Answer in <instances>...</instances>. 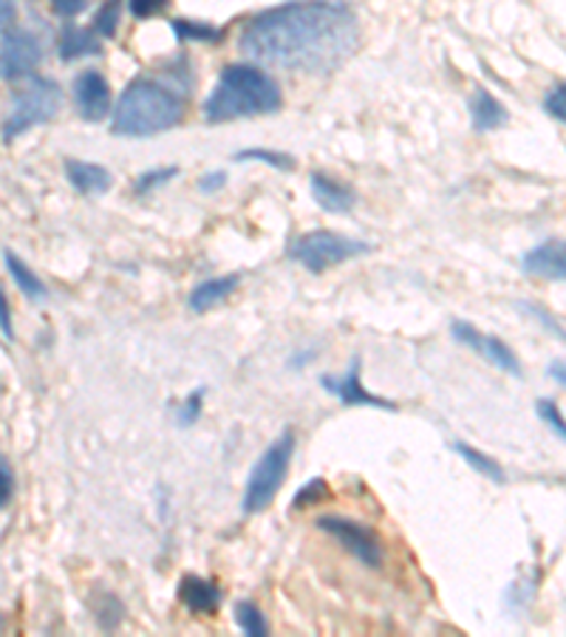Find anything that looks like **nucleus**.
I'll use <instances>...</instances> for the list:
<instances>
[{"label":"nucleus","instance_id":"obj_21","mask_svg":"<svg viewBox=\"0 0 566 637\" xmlns=\"http://www.w3.org/2000/svg\"><path fill=\"white\" fill-rule=\"evenodd\" d=\"M170 29L177 32V38L182 40V43H188V40H193V43H218V40L224 38L222 32L215 26H210V23H204V20H170Z\"/></svg>","mask_w":566,"mask_h":637},{"label":"nucleus","instance_id":"obj_29","mask_svg":"<svg viewBox=\"0 0 566 637\" xmlns=\"http://www.w3.org/2000/svg\"><path fill=\"white\" fill-rule=\"evenodd\" d=\"M544 112H547L553 119H558V123H564L566 119L564 85H555V88H549L547 97H544Z\"/></svg>","mask_w":566,"mask_h":637},{"label":"nucleus","instance_id":"obj_24","mask_svg":"<svg viewBox=\"0 0 566 637\" xmlns=\"http://www.w3.org/2000/svg\"><path fill=\"white\" fill-rule=\"evenodd\" d=\"M119 18H122V0H105L103 9L94 18V32L103 38H114L119 29Z\"/></svg>","mask_w":566,"mask_h":637},{"label":"nucleus","instance_id":"obj_11","mask_svg":"<svg viewBox=\"0 0 566 637\" xmlns=\"http://www.w3.org/2000/svg\"><path fill=\"white\" fill-rule=\"evenodd\" d=\"M320 383H323L325 391H332L334 397H340V403L349 405V408H357V405H374V408H383V411H397V403H391V400H383V397H377V394H372V391H365L363 380H360L357 358L352 360V365H349V371H345L343 378H329V374H325Z\"/></svg>","mask_w":566,"mask_h":637},{"label":"nucleus","instance_id":"obj_26","mask_svg":"<svg viewBox=\"0 0 566 637\" xmlns=\"http://www.w3.org/2000/svg\"><path fill=\"white\" fill-rule=\"evenodd\" d=\"M179 176V168H159V170H148V173H142L137 179V184H134V190L137 193H150V190L162 188V184H168L170 179H177Z\"/></svg>","mask_w":566,"mask_h":637},{"label":"nucleus","instance_id":"obj_36","mask_svg":"<svg viewBox=\"0 0 566 637\" xmlns=\"http://www.w3.org/2000/svg\"><path fill=\"white\" fill-rule=\"evenodd\" d=\"M549 378L555 380L558 385L566 383V374H564V360H553V365H549Z\"/></svg>","mask_w":566,"mask_h":637},{"label":"nucleus","instance_id":"obj_14","mask_svg":"<svg viewBox=\"0 0 566 637\" xmlns=\"http://www.w3.org/2000/svg\"><path fill=\"white\" fill-rule=\"evenodd\" d=\"M179 601L195 615H213L222 604V590L202 575H184L179 581Z\"/></svg>","mask_w":566,"mask_h":637},{"label":"nucleus","instance_id":"obj_4","mask_svg":"<svg viewBox=\"0 0 566 637\" xmlns=\"http://www.w3.org/2000/svg\"><path fill=\"white\" fill-rule=\"evenodd\" d=\"M295 454V434L292 431H284V434L269 445L264 454L258 456V463L253 465L247 479V488H244V513H260L267 510L275 501L278 490L284 488V479L289 474V463H292Z\"/></svg>","mask_w":566,"mask_h":637},{"label":"nucleus","instance_id":"obj_15","mask_svg":"<svg viewBox=\"0 0 566 637\" xmlns=\"http://www.w3.org/2000/svg\"><path fill=\"white\" fill-rule=\"evenodd\" d=\"M65 176L79 193H108L114 184L111 170L97 162H83V159H65Z\"/></svg>","mask_w":566,"mask_h":637},{"label":"nucleus","instance_id":"obj_8","mask_svg":"<svg viewBox=\"0 0 566 637\" xmlns=\"http://www.w3.org/2000/svg\"><path fill=\"white\" fill-rule=\"evenodd\" d=\"M43 60V46L26 29H12L3 34V46H0V77L3 79H26L32 77L34 68Z\"/></svg>","mask_w":566,"mask_h":637},{"label":"nucleus","instance_id":"obj_5","mask_svg":"<svg viewBox=\"0 0 566 637\" xmlns=\"http://www.w3.org/2000/svg\"><path fill=\"white\" fill-rule=\"evenodd\" d=\"M372 253L369 241L352 238V235L329 233V230H314V233L300 235L292 244V258L309 269V273H325V269L340 267L345 261L360 258Z\"/></svg>","mask_w":566,"mask_h":637},{"label":"nucleus","instance_id":"obj_12","mask_svg":"<svg viewBox=\"0 0 566 637\" xmlns=\"http://www.w3.org/2000/svg\"><path fill=\"white\" fill-rule=\"evenodd\" d=\"M521 269L527 275L544 280H564L566 278V253L560 241H544L538 247L527 250L521 258Z\"/></svg>","mask_w":566,"mask_h":637},{"label":"nucleus","instance_id":"obj_9","mask_svg":"<svg viewBox=\"0 0 566 637\" xmlns=\"http://www.w3.org/2000/svg\"><path fill=\"white\" fill-rule=\"evenodd\" d=\"M450 332H453V338L459 340V343L470 346L479 358L493 363L495 369H502L504 374H513V378H521V374H524L519 358H515V351L510 349L502 338L479 332L473 323H462V320H456V323L450 326Z\"/></svg>","mask_w":566,"mask_h":637},{"label":"nucleus","instance_id":"obj_27","mask_svg":"<svg viewBox=\"0 0 566 637\" xmlns=\"http://www.w3.org/2000/svg\"><path fill=\"white\" fill-rule=\"evenodd\" d=\"M538 416L541 420H544V423L549 425V428H553V434L558 436V439H564L566 436V425H564V416H560V408H558V403H555V400H538Z\"/></svg>","mask_w":566,"mask_h":637},{"label":"nucleus","instance_id":"obj_16","mask_svg":"<svg viewBox=\"0 0 566 637\" xmlns=\"http://www.w3.org/2000/svg\"><path fill=\"white\" fill-rule=\"evenodd\" d=\"M238 284H242L238 275H218V278L202 280V284L190 293V300H188L190 309L199 315L207 312V309H213V306L224 304V300L238 289Z\"/></svg>","mask_w":566,"mask_h":637},{"label":"nucleus","instance_id":"obj_1","mask_svg":"<svg viewBox=\"0 0 566 637\" xmlns=\"http://www.w3.org/2000/svg\"><path fill=\"white\" fill-rule=\"evenodd\" d=\"M357 43V14L343 0H292L255 14L242 34L247 57L303 74L334 72Z\"/></svg>","mask_w":566,"mask_h":637},{"label":"nucleus","instance_id":"obj_25","mask_svg":"<svg viewBox=\"0 0 566 637\" xmlns=\"http://www.w3.org/2000/svg\"><path fill=\"white\" fill-rule=\"evenodd\" d=\"M332 496V490H329V485H325V479H312L309 485H303V488L295 493L292 499V508L295 510H303V508H312V505H320V501H325Z\"/></svg>","mask_w":566,"mask_h":637},{"label":"nucleus","instance_id":"obj_32","mask_svg":"<svg viewBox=\"0 0 566 637\" xmlns=\"http://www.w3.org/2000/svg\"><path fill=\"white\" fill-rule=\"evenodd\" d=\"M54 12L63 14V18H74V14L83 12L88 7V0H52Z\"/></svg>","mask_w":566,"mask_h":637},{"label":"nucleus","instance_id":"obj_28","mask_svg":"<svg viewBox=\"0 0 566 637\" xmlns=\"http://www.w3.org/2000/svg\"><path fill=\"white\" fill-rule=\"evenodd\" d=\"M168 7H170V0H128L130 14H134L137 20L157 18V14H162Z\"/></svg>","mask_w":566,"mask_h":637},{"label":"nucleus","instance_id":"obj_19","mask_svg":"<svg viewBox=\"0 0 566 637\" xmlns=\"http://www.w3.org/2000/svg\"><path fill=\"white\" fill-rule=\"evenodd\" d=\"M3 261H7L9 275H12V280L18 284L20 293L26 295V298H32V300L46 298V284H43V280H40L38 275L32 273V267H29L26 261H20L14 253L3 255Z\"/></svg>","mask_w":566,"mask_h":637},{"label":"nucleus","instance_id":"obj_3","mask_svg":"<svg viewBox=\"0 0 566 637\" xmlns=\"http://www.w3.org/2000/svg\"><path fill=\"white\" fill-rule=\"evenodd\" d=\"M184 117V97L168 83L139 77L128 85L114 112L111 130L117 137H153L177 128Z\"/></svg>","mask_w":566,"mask_h":637},{"label":"nucleus","instance_id":"obj_23","mask_svg":"<svg viewBox=\"0 0 566 637\" xmlns=\"http://www.w3.org/2000/svg\"><path fill=\"white\" fill-rule=\"evenodd\" d=\"M235 162H260L269 164L275 170H295V159L289 153H280V150H267V148H244L235 153Z\"/></svg>","mask_w":566,"mask_h":637},{"label":"nucleus","instance_id":"obj_18","mask_svg":"<svg viewBox=\"0 0 566 637\" xmlns=\"http://www.w3.org/2000/svg\"><path fill=\"white\" fill-rule=\"evenodd\" d=\"M60 57L63 60H79V57H94V54L103 52V46H99V40L94 38L92 32H85V29L79 26H68L63 29V34H60Z\"/></svg>","mask_w":566,"mask_h":637},{"label":"nucleus","instance_id":"obj_2","mask_svg":"<svg viewBox=\"0 0 566 637\" xmlns=\"http://www.w3.org/2000/svg\"><path fill=\"white\" fill-rule=\"evenodd\" d=\"M284 105L280 88L264 68L249 63L227 65L204 99L202 112L207 123H233V119L264 117Z\"/></svg>","mask_w":566,"mask_h":637},{"label":"nucleus","instance_id":"obj_34","mask_svg":"<svg viewBox=\"0 0 566 637\" xmlns=\"http://www.w3.org/2000/svg\"><path fill=\"white\" fill-rule=\"evenodd\" d=\"M14 18H18V7H14V0H0V29L12 26Z\"/></svg>","mask_w":566,"mask_h":637},{"label":"nucleus","instance_id":"obj_10","mask_svg":"<svg viewBox=\"0 0 566 637\" xmlns=\"http://www.w3.org/2000/svg\"><path fill=\"white\" fill-rule=\"evenodd\" d=\"M74 97H77L79 114L88 123H99V119L111 114V85L94 68H88L74 79Z\"/></svg>","mask_w":566,"mask_h":637},{"label":"nucleus","instance_id":"obj_17","mask_svg":"<svg viewBox=\"0 0 566 637\" xmlns=\"http://www.w3.org/2000/svg\"><path fill=\"white\" fill-rule=\"evenodd\" d=\"M470 119H473V128L479 134H490V130H499L510 123V114L499 99L490 92L479 88V92L470 97Z\"/></svg>","mask_w":566,"mask_h":637},{"label":"nucleus","instance_id":"obj_35","mask_svg":"<svg viewBox=\"0 0 566 637\" xmlns=\"http://www.w3.org/2000/svg\"><path fill=\"white\" fill-rule=\"evenodd\" d=\"M12 315H9V304H7V295H3V289H0V329H3V335L7 338H12Z\"/></svg>","mask_w":566,"mask_h":637},{"label":"nucleus","instance_id":"obj_22","mask_svg":"<svg viewBox=\"0 0 566 637\" xmlns=\"http://www.w3.org/2000/svg\"><path fill=\"white\" fill-rule=\"evenodd\" d=\"M235 624L249 637H264L269 631L264 612H260L253 601H238V604H235Z\"/></svg>","mask_w":566,"mask_h":637},{"label":"nucleus","instance_id":"obj_31","mask_svg":"<svg viewBox=\"0 0 566 637\" xmlns=\"http://www.w3.org/2000/svg\"><path fill=\"white\" fill-rule=\"evenodd\" d=\"M12 493H14L12 465L7 463V456L0 454V510L7 508L9 501H12Z\"/></svg>","mask_w":566,"mask_h":637},{"label":"nucleus","instance_id":"obj_20","mask_svg":"<svg viewBox=\"0 0 566 637\" xmlns=\"http://www.w3.org/2000/svg\"><path fill=\"white\" fill-rule=\"evenodd\" d=\"M453 450H456V454H459V456H462L464 463H468L470 468L476 470V474L488 476V479L499 481V485H502V481H504L502 465L495 463V459H490L488 454H482V450H476L473 445H468V443H453Z\"/></svg>","mask_w":566,"mask_h":637},{"label":"nucleus","instance_id":"obj_13","mask_svg":"<svg viewBox=\"0 0 566 637\" xmlns=\"http://www.w3.org/2000/svg\"><path fill=\"white\" fill-rule=\"evenodd\" d=\"M309 190H312V199L325 210V213L334 215L352 213L354 202H357V195H354L352 188H345L343 182H338V179H332V176L325 173H312Z\"/></svg>","mask_w":566,"mask_h":637},{"label":"nucleus","instance_id":"obj_30","mask_svg":"<svg viewBox=\"0 0 566 637\" xmlns=\"http://www.w3.org/2000/svg\"><path fill=\"white\" fill-rule=\"evenodd\" d=\"M202 400L204 391H195V394H190V397L184 400V405L179 408V425H182V428H188V425H193L195 420H199V414H202Z\"/></svg>","mask_w":566,"mask_h":637},{"label":"nucleus","instance_id":"obj_33","mask_svg":"<svg viewBox=\"0 0 566 637\" xmlns=\"http://www.w3.org/2000/svg\"><path fill=\"white\" fill-rule=\"evenodd\" d=\"M224 182H227V173H224V170H218V173H207V176H202L199 190H202V193H213V190L224 188Z\"/></svg>","mask_w":566,"mask_h":637},{"label":"nucleus","instance_id":"obj_7","mask_svg":"<svg viewBox=\"0 0 566 637\" xmlns=\"http://www.w3.org/2000/svg\"><path fill=\"white\" fill-rule=\"evenodd\" d=\"M318 527L323 533L332 535V539H338L340 544H343L354 559L363 561L365 566H372V570L383 566V544H380L377 535H374L369 527L360 524V521L340 519V516H320Z\"/></svg>","mask_w":566,"mask_h":637},{"label":"nucleus","instance_id":"obj_6","mask_svg":"<svg viewBox=\"0 0 566 637\" xmlns=\"http://www.w3.org/2000/svg\"><path fill=\"white\" fill-rule=\"evenodd\" d=\"M60 105H63V92L54 79L38 77L32 79L29 88L18 92L12 112H9L7 123H3V139H14L26 130L46 125L49 119L57 117Z\"/></svg>","mask_w":566,"mask_h":637}]
</instances>
